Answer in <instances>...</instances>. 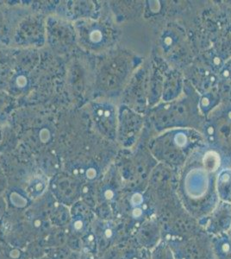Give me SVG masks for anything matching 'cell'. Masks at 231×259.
<instances>
[{"label":"cell","instance_id":"obj_1","mask_svg":"<svg viewBox=\"0 0 231 259\" xmlns=\"http://www.w3.org/2000/svg\"><path fill=\"white\" fill-rule=\"evenodd\" d=\"M216 176L203 166L199 156L189 157L178 176L179 199L198 222L210 214L219 202Z\"/></svg>","mask_w":231,"mask_h":259},{"label":"cell","instance_id":"obj_2","mask_svg":"<svg viewBox=\"0 0 231 259\" xmlns=\"http://www.w3.org/2000/svg\"><path fill=\"white\" fill-rule=\"evenodd\" d=\"M193 135L190 136L184 132H177L173 134L164 136V140H160L158 145H164V149L155 150V155L157 159L171 168L178 167L182 168L189 158L190 148L195 143Z\"/></svg>","mask_w":231,"mask_h":259},{"label":"cell","instance_id":"obj_3","mask_svg":"<svg viewBox=\"0 0 231 259\" xmlns=\"http://www.w3.org/2000/svg\"><path fill=\"white\" fill-rule=\"evenodd\" d=\"M167 243L175 259H214L211 237L203 228Z\"/></svg>","mask_w":231,"mask_h":259},{"label":"cell","instance_id":"obj_4","mask_svg":"<svg viewBox=\"0 0 231 259\" xmlns=\"http://www.w3.org/2000/svg\"><path fill=\"white\" fill-rule=\"evenodd\" d=\"M199 224L211 237L228 233L231 228V203L219 201Z\"/></svg>","mask_w":231,"mask_h":259},{"label":"cell","instance_id":"obj_5","mask_svg":"<svg viewBox=\"0 0 231 259\" xmlns=\"http://www.w3.org/2000/svg\"><path fill=\"white\" fill-rule=\"evenodd\" d=\"M131 237L141 248L150 251L155 249L162 240L161 227L155 217L144 222Z\"/></svg>","mask_w":231,"mask_h":259},{"label":"cell","instance_id":"obj_6","mask_svg":"<svg viewBox=\"0 0 231 259\" xmlns=\"http://www.w3.org/2000/svg\"><path fill=\"white\" fill-rule=\"evenodd\" d=\"M216 191L221 202L231 203V168H223L216 176Z\"/></svg>","mask_w":231,"mask_h":259},{"label":"cell","instance_id":"obj_7","mask_svg":"<svg viewBox=\"0 0 231 259\" xmlns=\"http://www.w3.org/2000/svg\"><path fill=\"white\" fill-rule=\"evenodd\" d=\"M214 259H231V240L227 233L211 237Z\"/></svg>","mask_w":231,"mask_h":259},{"label":"cell","instance_id":"obj_8","mask_svg":"<svg viewBox=\"0 0 231 259\" xmlns=\"http://www.w3.org/2000/svg\"><path fill=\"white\" fill-rule=\"evenodd\" d=\"M151 259H175V257L167 242L161 240V243L151 250Z\"/></svg>","mask_w":231,"mask_h":259},{"label":"cell","instance_id":"obj_9","mask_svg":"<svg viewBox=\"0 0 231 259\" xmlns=\"http://www.w3.org/2000/svg\"><path fill=\"white\" fill-rule=\"evenodd\" d=\"M140 259H151V251L150 250H145L143 256H141Z\"/></svg>","mask_w":231,"mask_h":259},{"label":"cell","instance_id":"obj_10","mask_svg":"<svg viewBox=\"0 0 231 259\" xmlns=\"http://www.w3.org/2000/svg\"><path fill=\"white\" fill-rule=\"evenodd\" d=\"M227 234H228V237H229V239H230L231 240V228L229 231H228V233H227Z\"/></svg>","mask_w":231,"mask_h":259}]
</instances>
